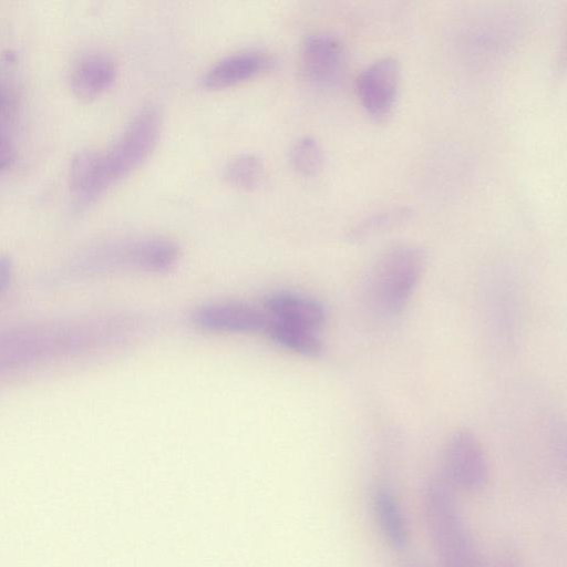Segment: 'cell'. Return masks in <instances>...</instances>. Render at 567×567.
<instances>
[{
	"label": "cell",
	"mask_w": 567,
	"mask_h": 567,
	"mask_svg": "<svg viewBox=\"0 0 567 567\" xmlns=\"http://www.w3.org/2000/svg\"><path fill=\"white\" fill-rule=\"evenodd\" d=\"M422 507L441 567H484L453 488L443 478H434L426 484Z\"/></svg>",
	"instance_id": "obj_1"
},
{
	"label": "cell",
	"mask_w": 567,
	"mask_h": 567,
	"mask_svg": "<svg viewBox=\"0 0 567 567\" xmlns=\"http://www.w3.org/2000/svg\"><path fill=\"white\" fill-rule=\"evenodd\" d=\"M162 113L154 104L143 106L121 136L103 154L95 153L92 197L140 167L159 140Z\"/></svg>",
	"instance_id": "obj_2"
},
{
	"label": "cell",
	"mask_w": 567,
	"mask_h": 567,
	"mask_svg": "<svg viewBox=\"0 0 567 567\" xmlns=\"http://www.w3.org/2000/svg\"><path fill=\"white\" fill-rule=\"evenodd\" d=\"M179 255V247L171 239L156 236L130 238L100 247L86 261V270L163 274L175 267Z\"/></svg>",
	"instance_id": "obj_3"
},
{
	"label": "cell",
	"mask_w": 567,
	"mask_h": 567,
	"mask_svg": "<svg viewBox=\"0 0 567 567\" xmlns=\"http://www.w3.org/2000/svg\"><path fill=\"white\" fill-rule=\"evenodd\" d=\"M424 254L416 246L390 249L378 262L372 278V300L386 317L400 315L417 285L424 267Z\"/></svg>",
	"instance_id": "obj_4"
},
{
	"label": "cell",
	"mask_w": 567,
	"mask_h": 567,
	"mask_svg": "<svg viewBox=\"0 0 567 567\" xmlns=\"http://www.w3.org/2000/svg\"><path fill=\"white\" fill-rule=\"evenodd\" d=\"M443 481L453 489L482 491L488 480L487 461L477 437L468 430L454 433L443 454Z\"/></svg>",
	"instance_id": "obj_5"
},
{
	"label": "cell",
	"mask_w": 567,
	"mask_h": 567,
	"mask_svg": "<svg viewBox=\"0 0 567 567\" xmlns=\"http://www.w3.org/2000/svg\"><path fill=\"white\" fill-rule=\"evenodd\" d=\"M195 327L215 333H256L266 331L270 316L265 309L235 301L209 302L192 313Z\"/></svg>",
	"instance_id": "obj_6"
},
{
	"label": "cell",
	"mask_w": 567,
	"mask_h": 567,
	"mask_svg": "<svg viewBox=\"0 0 567 567\" xmlns=\"http://www.w3.org/2000/svg\"><path fill=\"white\" fill-rule=\"evenodd\" d=\"M343 68L344 53L338 39L326 33L311 34L305 39L301 48V70L312 85L334 86L342 78Z\"/></svg>",
	"instance_id": "obj_7"
},
{
	"label": "cell",
	"mask_w": 567,
	"mask_h": 567,
	"mask_svg": "<svg viewBox=\"0 0 567 567\" xmlns=\"http://www.w3.org/2000/svg\"><path fill=\"white\" fill-rule=\"evenodd\" d=\"M399 66L393 58L370 64L358 79V95L365 112L382 120L391 112L398 93Z\"/></svg>",
	"instance_id": "obj_8"
},
{
	"label": "cell",
	"mask_w": 567,
	"mask_h": 567,
	"mask_svg": "<svg viewBox=\"0 0 567 567\" xmlns=\"http://www.w3.org/2000/svg\"><path fill=\"white\" fill-rule=\"evenodd\" d=\"M264 309L276 320L320 332L326 323V309L320 301L303 295L279 291L265 300Z\"/></svg>",
	"instance_id": "obj_9"
},
{
	"label": "cell",
	"mask_w": 567,
	"mask_h": 567,
	"mask_svg": "<svg viewBox=\"0 0 567 567\" xmlns=\"http://www.w3.org/2000/svg\"><path fill=\"white\" fill-rule=\"evenodd\" d=\"M271 58L259 51H245L231 54L218 61L202 78V86L206 90H221L268 70Z\"/></svg>",
	"instance_id": "obj_10"
},
{
	"label": "cell",
	"mask_w": 567,
	"mask_h": 567,
	"mask_svg": "<svg viewBox=\"0 0 567 567\" xmlns=\"http://www.w3.org/2000/svg\"><path fill=\"white\" fill-rule=\"evenodd\" d=\"M371 504L375 523L385 543L396 551L405 550L410 540L409 528L393 491L385 484L375 486Z\"/></svg>",
	"instance_id": "obj_11"
},
{
	"label": "cell",
	"mask_w": 567,
	"mask_h": 567,
	"mask_svg": "<svg viewBox=\"0 0 567 567\" xmlns=\"http://www.w3.org/2000/svg\"><path fill=\"white\" fill-rule=\"evenodd\" d=\"M114 62L103 54H90L73 69L71 87L74 95L85 102L104 93L115 81Z\"/></svg>",
	"instance_id": "obj_12"
},
{
	"label": "cell",
	"mask_w": 567,
	"mask_h": 567,
	"mask_svg": "<svg viewBox=\"0 0 567 567\" xmlns=\"http://www.w3.org/2000/svg\"><path fill=\"white\" fill-rule=\"evenodd\" d=\"M265 334L276 344L307 357H317L323 349L320 332L282 322L271 317Z\"/></svg>",
	"instance_id": "obj_13"
},
{
	"label": "cell",
	"mask_w": 567,
	"mask_h": 567,
	"mask_svg": "<svg viewBox=\"0 0 567 567\" xmlns=\"http://www.w3.org/2000/svg\"><path fill=\"white\" fill-rule=\"evenodd\" d=\"M264 176V163L254 154L237 155L224 168L225 181L239 189L252 190L257 188Z\"/></svg>",
	"instance_id": "obj_14"
},
{
	"label": "cell",
	"mask_w": 567,
	"mask_h": 567,
	"mask_svg": "<svg viewBox=\"0 0 567 567\" xmlns=\"http://www.w3.org/2000/svg\"><path fill=\"white\" fill-rule=\"evenodd\" d=\"M293 168L302 175L316 174L322 164V152L318 142L312 137L299 140L290 152Z\"/></svg>",
	"instance_id": "obj_15"
},
{
	"label": "cell",
	"mask_w": 567,
	"mask_h": 567,
	"mask_svg": "<svg viewBox=\"0 0 567 567\" xmlns=\"http://www.w3.org/2000/svg\"><path fill=\"white\" fill-rule=\"evenodd\" d=\"M412 212L406 207L394 208L378 213L362 220L353 230L351 237L363 238L380 230L390 228L410 218Z\"/></svg>",
	"instance_id": "obj_16"
},
{
	"label": "cell",
	"mask_w": 567,
	"mask_h": 567,
	"mask_svg": "<svg viewBox=\"0 0 567 567\" xmlns=\"http://www.w3.org/2000/svg\"><path fill=\"white\" fill-rule=\"evenodd\" d=\"M16 157V150L12 143L0 135V169L9 166Z\"/></svg>",
	"instance_id": "obj_17"
},
{
	"label": "cell",
	"mask_w": 567,
	"mask_h": 567,
	"mask_svg": "<svg viewBox=\"0 0 567 567\" xmlns=\"http://www.w3.org/2000/svg\"><path fill=\"white\" fill-rule=\"evenodd\" d=\"M11 277V261L8 257L0 258V293L6 289Z\"/></svg>",
	"instance_id": "obj_18"
},
{
	"label": "cell",
	"mask_w": 567,
	"mask_h": 567,
	"mask_svg": "<svg viewBox=\"0 0 567 567\" xmlns=\"http://www.w3.org/2000/svg\"><path fill=\"white\" fill-rule=\"evenodd\" d=\"M9 107V95L0 87V121L3 120V116L8 112Z\"/></svg>",
	"instance_id": "obj_19"
},
{
	"label": "cell",
	"mask_w": 567,
	"mask_h": 567,
	"mask_svg": "<svg viewBox=\"0 0 567 567\" xmlns=\"http://www.w3.org/2000/svg\"><path fill=\"white\" fill-rule=\"evenodd\" d=\"M493 567H520L519 561L516 559V557L513 556H506L502 560H499L497 564H495Z\"/></svg>",
	"instance_id": "obj_20"
},
{
	"label": "cell",
	"mask_w": 567,
	"mask_h": 567,
	"mask_svg": "<svg viewBox=\"0 0 567 567\" xmlns=\"http://www.w3.org/2000/svg\"><path fill=\"white\" fill-rule=\"evenodd\" d=\"M410 567H426V566H424V565H419V564H415V565H412V566H410Z\"/></svg>",
	"instance_id": "obj_21"
}]
</instances>
